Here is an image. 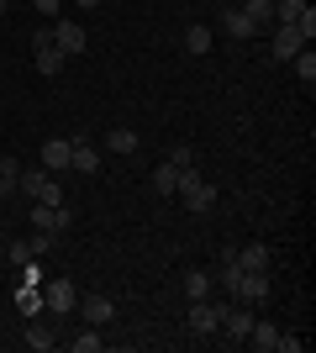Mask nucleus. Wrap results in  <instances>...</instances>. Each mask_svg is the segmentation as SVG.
<instances>
[{"instance_id": "nucleus-16", "label": "nucleus", "mask_w": 316, "mask_h": 353, "mask_svg": "<svg viewBox=\"0 0 316 353\" xmlns=\"http://www.w3.org/2000/svg\"><path fill=\"white\" fill-rule=\"evenodd\" d=\"M248 343H253L258 353H274V348H280V327H274V322H258V316H253V327H248Z\"/></svg>"}, {"instance_id": "nucleus-17", "label": "nucleus", "mask_w": 316, "mask_h": 353, "mask_svg": "<svg viewBox=\"0 0 316 353\" xmlns=\"http://www.w3.org/2000/svg\"><path fill=\"white\" fill-rule=\"evenodd\" d=\"M21 338H27V348L48 353L53 343H59V327H48V322H27V332H21Z\"/></svg>"}, {"instance_id": "nucleus-28", "label": "nucleus", "mask_w": 316, "mask_h": 353, "mask_svg": "<svg viewBox=\"0 0 316 353\" xmlns=\"http://www.w3.org/2000/svg\"><path fill=\"white\" fill-rule=\"evenodd\" d=\"M69 348H74V353H101V332H95V327H90V332H79Z\"/></svg>"}, {"instance_id": "nucleus-25", "label": "nucleus", "mask_w": 316, "mask_h": 353, "mask_svg": "<svg viewBox=\"0 0 316 353\" xmlns=\"http://www.w3.org/2000/svg\"><path fill=\"white\" fill-rule=\"evenodd\" d=\"M43 253H53V232H43V227H37V232L27 237V264H32V259H43Z\"/></svg>"}, {"instance_id": "nucleus-31", "label": "nucleus", "mask_w": 316, "mask_h": 353, "mask_svg": "<svg viewBox=\"0 0 316 353\" xmlns=\"http://www.w3.org/2000/svg\"><path fill=\"white\" fill-rule=\"evenodd\" d=\"M74 6H85V11H95V6H101V0H74Z\"/></svg>"}, {"instance_id": "nucleus-4", "label": "nucleus", "mask_w": 316, "mask_h": 353, "mask_svg": "<svg viewBox=\"0 0 316 353\" xmlns=\"http://www.w3.org/2000/svg\"><path fill=\"white\" fill-rule=\"evenodd\" d=\"M79 306V290H74V280H53L43 290V311H53V322H59V316H69V311Z\"/></svg>"}, {"instance_id": "nucleus-19", "label": "nucleus", "mask_w": 316, "mask_h": 353, "mask_svg": "<svg viewBox=\"0 0 316 353\" xmlns=\"http://www.w3.org/2000/svg\"><path fill=\"white\" fill-rule=\"evenodd\" d=\"M174 179H180V163H158V169H153V195H174Z\"/></svg>"}, {"instance_id": "nucleus-24", "label": "nucleus", "mask_w": 316, "mask_h": 353, "mask_svg": "<svg viewBox=\"0 0 316 353\" xmlns=\"http://www.w3.org/2000/svg\"><path fill=\"white\" fill-rule=\"evenodd\" d=\"M16 185H21V163H16V159H0V195H11Z\"/></svg>"}, {"instance_id": "nucleus-27", "label": "nucleus", "mask_w": 316, "mask_h": 353, "mask_svg": "<svg viewBox=\"0 0 316 353\" xmlns=\"http://www.w3.org/2000/svg\"><path fill=\"white\" fill-rule=\"evenodd\" d=\"M290 27H295V32H301V37H306V43H311V37H316V11H311V6H306V11L295 16Z\"/></svg>"}, {"instance_id": "nucleus-22", "label": "nucleus", "mask_w": 316, "mask_h": 353, "mask_svg": "<svg viewBox=\"0 0 316 353\" xmlns=\"http://www.w3.org/2000/svg\"><path fill=\"white\" fill-rule=\"evenodd\" d=\"M185 53H196V59L211 53V27H200V21H196V27H185Z\"/></svg>"}, {"instance_id": "nucleus-2", "label": "nucleus", "mask_w": 316, "mask_h": 353, "mask_svg": "<svg viewBox=\"0 0 316 353\" xmlns=\"http://www.w3.org/2000/svg\"><path fill=\"white\" fill-rule=\"evenodd\" d=\"M16 190L27 195L32 206H37V201H63V190H59V179L48 174V169H21V185H16Z\"/></svg>"}, {"instance_id": "nucleus-7", "label": "nucleus", "mask_w": 316, "mask_h": 353, "mask_svg": "<svg viewBox=\"0 0 316 353\" xmlns=\"http://www.w3.org/2000/svg\"><path fill=\"white\" fill-rule=\"evenodd\" d=\"M301 48H306V37H301V32H295V27H285V21H280V27L269 32V53H274V59H280V63H290V59H295V53H301Z\"/></svg>"}, {"instance_id": "nucleus-23", "label": "nucleus", "mask_w": 316, "mask_h": 353, "mask_svg": "<svg viewBox=\"0 0 316 353\" xmlns=\"http://www.w3.org/2000/svg\"><path fill=\"white\" fill-rule=\"evenodd\" d=\"M290 63H295V74H301V85H316V53H311V48H301Z\"/></svg>"}, {"instance_id": "nucleus-6", "label": "nucleus", "mask_w": 316, "mask_h": 353, "mask_svg": "<svg viewBox=\"0 0 316 353\" xmlns=\"http://www.w3.org/2000/svg\"><path fill=\"white\" fill-rule=\"evenodd\" d=\"M222 311L227 306H216V301H190V332H196V338H211V332L222 327Z\"/></svg>"}, {"instance_id": "nucleus-10", "label": "nucleus", "mask_w": 316, "mask_h": 353, "mask_svg": "<svg viewBox=\"0 0 316 353\" xmlns=\"http://www.w3.org/2000/svg\"><path fill=\"white\" fill-rule=\"evenodd\" d=\"M32 221H37L43 232H53V237H59V232H63V227H69V221H74V216L63 211V201H37V211H32Z\"/></svg>"}, {"instance_id": "nucleus-3", "label": "nucleus", "mask_w": 316, "mask_h": 353, "mask_svg": "<svg viewBox=\"0 0 316 353\" xmlns=\"http://www.w3.org/2000/svg\"><path fill=\"white\" fill-rule=\"evenodd\" d=\"M248 327H253V306L242 301V306L222 311V327H216V332H222V343H248Z\"/></svg>"}, {"instance_id": "nucleus-15", "label": "nucleus", "mask_w": 316, "mask_h": 353, "mask_svg": "<svg viewBox=\"0 0 316 353\" xmlns=\"http://www.w3.org/2000/svg\"><path fill=\"white\" fill-rule=\"evenodd\" d=\"M222 27H227V37H238V43H248V37H258V27L242 16V6H227L222 11Z\"/></svg>"}, {"instance_id": "nucleus-26", "label": "nucleus", "mask_w": 316, "mask_h": 353, "mask_svg": "<svg viewBox=\"0 0 316 353\" xmlns=\"http://www.w3.org/2000/svg\"><path fill=\"white\" fill-rule=\"evenodd\" d=\"M16 301H21V311H27V316H43V295L32 290V285H27V290H16Z\"/></svg>"}, {"instance_id": "nucleus-5", "label": "nucleus", "mask_w": 316, "mask_h": 353, "mask_svg": "<svg viewBox=\"0 0 316 353\" xmlns=\"http://www.w3.org/2000/svg\"><path fill=\"white\" fill-rule=\"evenodd\" d=\"M53 48H59V53H69V59H79V53L90 48V37H85V27H79V21H53Z\"/></svg>"}, {"instance_id": "nucleus-13", "label": "nucleus", "mask_w": 316, "mask_h": 353, "mask_svg": "<svg viewBox=\"0 0 316 353\" xmlns=\"http://www.w3.org/2000/svg\"><path fill=\"white\" fill-rule=\"evenodd\" d=\"M238 295L248 301V306H264V301H269V274H248V269H242Z\"/></svg>"}, {"instance_id": "nucleus-1", "label": "nucleus", "mask_w": 316, "mask_h": 353, "mask_svg": "<svg viewBox=\"0 0 316 353\" xmlns=\"http://www.w3.org/2000/svg\"><path fill=\"white\" fill-rule=\"evenodd\" d=\"M174 190H180L185 211H196V216H200V211H211V206H216V185H206V174H200V169H190V163L180 169Z\"/></svg>"}, {"instance_id": "nucleus-30", "label": "nucleus", "mask_w": 316, "mask_h": 353, "mask_svg": "<svg viewBox=\"0 0 316 353\" xmlns=\"http://www.w3.org/2000/svg\"><path fill=\"white\" fill-rule=\"evenodd\" d=\"M32 6H37L43 16H59V6H63V0H32Z\"/></svg>"}, {"instance_id": "nucleus-32", "label": "nucleus", "mask_w": 316, "mask_h": 353, "mask_svg": "<svg viewBox=\"0 0 316 353\" xmlns=\"http://www.w3.org/2000/svg\"><path fill=\"white\" fill-rule=\"evenodd\" d=\"M6 6H11V0H0V16H6Z\"/></svg>"}, {"instance_id": "nucleus-29", "label": "nucleus", "mask_w": 316, "mask_h": 353, "mask_svg": "<svg viewBox=\"0 0 316 353\" xmlns=\"http://www.w3.org/2000/svg\"><path fill=\"white\" fill-rule=\"evenodd\" d=\"M301 348H306V343L295 338V332H280V353H301Z\"/></svg>"}, {"instance_id": "nucleus-21", "label": "nucleus", "mask_w": 316, "mask_h": 353, "mask_svg": "<svg viewBox=\"0 0 316 353\" xmlns=\"http://www.w3.org/2000/svg\"><path fill=\"white\" fill-rule=\"evenodd\" d=\"M105 148H111V153H137V132L132 127H111V132H105Z\"/></svg>"}, {"instance_id": "nucleus-18", "label": "nucleus", "mask_w": 316, "mask_h": 353, "mask_svg": "<svg viewBox=\"0 0 316 353\" xmlns=\"http://www.w3.org/2000/svg\"><path fill=\"white\" fill-rule=\"evenodd\" d=\"M43 169H69V137H48L43 143Z\"/></svg>"}, {"instance_id": "nucleus-20", "label": "nucleus", "mask_w": 316, "mask_h": 353, "mask_svg": "<svg viewBox=\"0 0 316 353\" xmlns=\"http://www.w3.org/2000/svg\"><path fill=\"white\" fill-rule=\"evenodd\" d=\"M242 16H248V21H253L258 32H264V27H274V0H248V6H242Z\"/></svg>"}, {"instance_id": "nucleus-11", "label": "nucleus", "mask_w": 316, "mask_h": 353, "mask_svg": "<svg viewBox=\"0 0 316 353\" xmlns=\"http://www.w3.org/2000/svg\"><path fill=\"white\" fill-rule=\"evenodd\" d=\"M274 253L264 248V243H248V248H238V269H248V274H269Z\"/></svg>"}, {"instance_id": "nucleus-12", "label": "nucleus", "mask_w": 316, "mask_h": 353, "mask_svg": "<svg viewBox=\"0 0 316 353\" xmlns=\"http://www.w3.org/2000/svg\"><path fill=\"white\" fill-rule=\"evenodd\" d=\"M216 295V274L211 269H190L185 274V301H211Z\"/></svg>"}, {"instance_id": "nucleus-14", "label": "nucleus", "mask_w": 316, "mask_h": 353, "mask_svg": "<svg viewBox=\"0 0 316 353\" xmlns=\"http://www.w3.org/2000/svg\"><path fill=\"white\" fill-rule=\"evenodd\" d=\"M69 169H79V174H95V169H101V159H95V148L85 143V137H69Z\"/></svg>"}, {"instance_id": "nucleus-9", "label": "nucleus", "mask_w": 316, "mask_h": 353, "mask_svg": "<svg viewBox=\"0 0 316 353\" xmlns=\"http://www.w3.org/2000/svg\"><path fill=\"white\" fill-rule=\"evenodd\" d=\"M74 311H79L90 327H105L111 316H116V301H111V295H79V306H74Z\"/></svg>"}, {"instance_id": "nucleus-33", "label": "nucleus", "mask_w": 316, "mask_h": 353, "mask_svg": "<svg viewBox=\"0 0 316 353\" xmlns=\"http://www.w3.org/2000/svg\"><path fill=\"white\" fill-rule=\"evenodd\" d=\"M0 332H6V327H0Z\"/></svg>"}, {"instance_id": "nucleus-8", "label": "nucleus", "mask_w": 316, "mask_h": 353, "mask_svg": "<svg viewBox=\"0 0 316 353\" xmlns=\"http://www.w3.org/2000/svg\"><path fill=\"white\" fill-rule=\"evenodd\" d=\"M32 43H37V69H43V74H63L69 53H59V48H53V27H43Z\"/></svg>"}]
</instances>
